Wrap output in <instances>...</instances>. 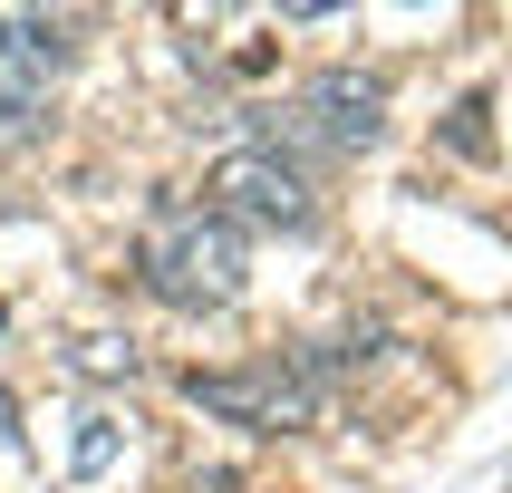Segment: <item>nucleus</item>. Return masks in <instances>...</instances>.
Here are the masks:
<instances>
[{
  "instance_id": "nucleus-1",
  "label": "nucleus",
  "mask_w": 512,
  "mask_h": 493,
  "mask_svg": "<svg viewBox=\"0 0 512 493\" xmlns=\"http://www.w3.org/2000/svg\"><path fill=\"white\" fill-rule=\"evenodd\" d=\"M136 281L165 300V310L203 319V310H232L242 281H252V242L213 213V203H165L136 242Z\"/></svg>"
},
{
  "instance_id": "nucleus-2",
  "label": "nucleus",
  "mask_w": 512,
  "mask_h": 493,
  "mask_svg": "<svg viewBox=\"0 0 512 493\" xmlns=\"http://www.w3.org/2000/svg\"><path fill=\"white\" fill-rule=\"evenodd\" d=\"M184 397H194L203 416H223V426L300 435V426H319L329 377H319L310 348H261V358H242V368H194V377H184Z\"/></svg>"
},
{
  "instance_id": "nucleus-3",
  "label": "nucleus",
  "mask_w": 512,
  "mask_h": 493,
  "mask_svg": "<svg viewBox=\"0 0 512 493\" xmlns=\"http://www.w3.org/2000/svg\"><path fill=\"white\" fill-rule=\"evenodd\" d=\"M387 136V78H368V68H319L300 97H290V116H271V155H368V145Z\"/></svg>"
},
{
  "instance_id": "nucleus-4",
  "label": "nucleus",
  "mask_w": 512,
  "mask_h": 493,
  "mask_svg": "<svg viewBox=\"0 0 512 493\" xmlns=\"http://www.w3.org/2000/svg\"><path fill=\"white\" fill-rule=\"evenodd\" d=\"M203 203H213L242 242H252V232H310L319 223L310 165H290V155H271V145H232L223 165L203 174Z\"/></svg>"
},
{
  "instance_id": "nucleus-5",
  "label": "nucleus",
  "mask_w": 512,
  "mask_h": 493,
  "mask_svg": "<svg viewBox=\"0 0 512 493\" xmlns=\"http://www.w3.org/2000/svg\"><path fill=\"white\" fill-rule=\"evenodd\" d=\"M116 445H126V426H116L107 406H87V416H78V455H68V474H78V484H97V474L116 464Z\"/></svg>"
},
{
  "instance_id": "nucleus-6",
  "label": "nucleus",
  "mask_w": 512,
  "mask_h": 493,
  "mask_svg": "<svg viewBox=\"0 0 512 493\" xmlns=\"http://www.w3.org/2000/svg\"><path fill=\"white\" fill-rule=\"evenodd\" d=\"M39 136V97H20V87H0V145Z\"/></svg>"
},
{
  "instance_id": "nucleus-7",
  "label": "nucleus",
  "mask_w": 512,
  "mask_h": 493,
  "mask_svg": "<svg viewBox=\"0 0 512 493\" xmlns=\"http://www.w3.org/2000/svg\"><path fill=\"white\" fill-rule=\"evenodd\" d=\"M78 368H97V377L126 368V377H136V348H126V339H87V348H78Z\"/></svg>"
},
{
  "instance_id": "nucleus-8",
  "label": "nucleus",
  "mask_w": 512,
  "mask_h": 493,
  "mask_svg": "<svg viewBox=\"0 0 512 493\" xmlns=\"http://www.w3.org/2000/svg\"><path fill=\"white\" fill-rule=\"evenodd\" d=\"M10 435H20V397H10V387H0V445H10Z\"/></svg>"
}]
</instances>
